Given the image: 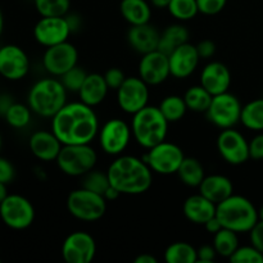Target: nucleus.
<instances>
[{"label":"nucleus","mask_w":263,"mask_h":263,"mask_svg":"<svg viewBox=\"0 0 263 263\" xmlns=\"http://www.w3.org/2000/svg\"><path fill=\"white\" fill-rule=\"evenodd\" d=\"M51 131L63 145L90 144L99 134V120L92 107L81 100L67 103L51 117Z\"/></svg>","instance_id":"1"},{"label":"nucleus","mask_w":263,"mask_h":263,"mask_svg":"<svg viewBox=\"0 0 263 263\" xmlns=\"http://www.w3.org/2000/svg\"><path fill=\"white\" fill-rule=\"evenodd\" d=\"M108 177L113 187L121 195H140L151 189L153 171L143 158L134 156H120L108 167Z\"/></svg>","instance_id":"2"},{"label":"nucleus","mask_w":263,"mask_h":263,"mask_svg":"<svg viewBox=\"0 0 263 263\" xmlns=\"http://www.w3.org/2000/svg\"><path fill=\"white\" fill-rule=\"evenodd\" d=\"M216 216L222 226L235 233H249L258 222V210L243 195H230L218 203Z\"/></svg>","instance_id":"3"},{"label":"nucleus","mask_w":263,"mask_h":263,"mask_svg":"<svg viewBox=\"0 0 263 263\" xmlns=\"http://www.w3.org/2000/svg\"><path fill=\"white\" fill-rule=\"evenodd\" d=\"M133 116L131 131L139 145L151 149L166 140L170 122L166 120L159 107L146 105Z\"/></svg>","instance_id":"4"},{"label":"nucleus","mask_w":263,"mask_h":263,"mask_svg":"<svg viewBox=\"0 0 263 263\" xmlns=\"http://www.w3.org/2000/svg\"><path fill=\"white\" fill-rule=\"evenodd\" d=\"M67 92L61 80H39L28 92V107L41 117L51 118L67 104Z\"/></svg>","instance_id":"5"},{"label":"nucleus","mask_w":263,"mask_h":263,"mask_svg":"<svg viewBox=\"0 0 263 263\" xmlns=\"http://www.w3.org/2000/svg\"><path fill=\"white\" fill-rule=\"evenodd\" d=\"M67 210L74 218L85 222L100 220L107 212V199L86 187L72 190L67 198Z\"/></svg>","instance_id":"6"},{"label":"nucleus","mask_w":263,"mask_h":263,"mask_svg":"<svg viewBox=\"0 0 263 263\" xmlns=\"http://www.w3.org/2000/svg\"><path fill=\"white\" fill-rule=\"evenodd\" d=\"M97 161L98 154L90 144H69L62 146L55 162L63 174L79 177L94 170Z\"/></svg>","instance_id":"7"},{"label":"nucleus","mask_w":263,"mask_h":263,"mask_svg":"<svg viewBox=\"0 0 263 263\" xmlns=\"http://www.w3.org/2000/svg\"><path fill=\"white\" fill-rule=\"evenodd\" d=\"M185 154L179 145L168 141H162L153 148L148 149V153L144 156V161L148 163L151 170L158 175L177 174Z\"/></svg>","instance_id":"8"},{"label":"nucleus","mask_w":263,"mask_h":263,"mask_svg":"<svg viewBox=\"0 0 263 263\" xmlns=\"http://www.w3.org/2000/svg\"><path fill=\"white\" fill-rule=\"evenodd\" d=\"M0 218L13 230H25L35 220V208L27 198L10 194L0 203Z\"/></svg>","instance_id":"9"},{"label":"nucleus","mask_w":263,"mask_h":263,"mask_svg":"<svg viewBox=\"0 0 263 263\" xmlns=\"http://www.w3.org/2000/svg\"><path fill=\"white\" fill-rule=\"evenodd\" d=\"M241 108L243 105L240 104L238 98L226 91L212 98V102L205 115L211 123L225 130V128L234 127L240 122Z\"/></svg>","instance_id":"10"},{"label":"nucleus","mask_w":263,"mask_h":263,"mask_svg":"<svg viewBox=\"0 0 263 263\" xmlns=\"http://www.w3.org/2000/svg\"><path fill=\"white\" fill-rule=\"evenodd\" d=\"M99 144L109 156H121L133 136L131 127L121 118H112L99 128Z\"/></svg>","instance_id":"11"},{"label":"nucleus","mask_w":263,"mask_h":263,"mask_svg":"<svg viewBox=\"0 0 263 263\" xmlns=\"http://www.w3.org/2000/svg\"><path fill=\"white\" fill-rule=\"evenodd\" d=\"M149 85L140 77H126L117 89V103L121 109L128 115H135L148 105Z\"/></svg>","instance_id":"12"},{"label":"nucleus","mask_w":263,"mask_h":263,"mask_svg":"<svg viewBox=\"0 0 263 263\" xmlns=\"http://www.w3.org/2000/svg\"><path fill=\"white\" fill-rule=\"evenodd\" d=\"M79 61V51L76 46L68 41L46 48L43 55V66L48 73L54 77H61L74 66Z\"/></svg>","instance_id":"13"},{"label":"nucleus","mask_w":263,"mask_h":263,"mask_svg":"<svg viewBox=\"0 0 263 263\" xmlns=\"http://www.w3.org/2000/svg\"><path fill=\"white\" fill-rule=\"evenodd\" d=\"M97 254V243L89 233L74 231L62 244V257L67 263H90Z\"/></svg>","instance_id":"14"},{"label":"nucleus","mask_w":263,"mask_h":263,"mask_svg":"<svg viewBox=\"0 0 263 263\" xmlns=\"http://www.w3.org/2000/svg\"><path fill=\"white\" fill-rule=\"evenodd\" d=\"M71 32V25L66 15L64 17H41L33 27L35 40L46 48L68 41Z\"/></svg>","instance_id":"15"},{"label":"nucleus","mask_w":263,"mask_h":263,"mask_svg":"<svg viewBox=\"0 0 263 263\" xmlns=\"http://www.w3.org/2000/svg\"><path fill=\"white\" fill-rule=\"evenodd\" d=\"M217 149L223 159L233 166H239L248 161L249 143L239 131L225 128L217 138Z\"/></svg>","instance_id":"16"},{"label":"nucleus","mask_w":263,"mask_h":263,"mask_svg":"<svg viewBox=\"0 0 263 263\" xmlns=\"http://www.w3.org/2000/svg\"><path fill=\"white\" fill-rule=\"evenodd\" d=\"M30 71V59L18 45H4L0 48V74L10 81L22 80Z\"/></svg>","instance_id":"17"},{"label":"nucleus","mask_w":263,"mask_h":263,"mask_svg":"<svg viewBox=\"0 0 263 263\" xmlns=\"http://www.w3.org/2000/svg\"><path fill=\"white\" fill-rule=\"evenodd\" d=\"M171 76L168 55L159 50L143 54L139 62V77L148 85L162 84Z\"/></svg>","instance_id":"18"},{"label":"nucleus","mask_w":263,"mask_h":263,"mask_svg":"<svg viewBox=\"0 0 263 263\" xmlns=\"http://www.w3.org/2000/svg\"><path fill=\"white\" fill-rule=\"evenodd\" d=\"M170 71L175 79H186L192 76L199 64L200 57L197 46L190 43H185L175 49L168 55Z\"/></svg>","instance_id":"19"},{"label":"nucleus","mask_w":263,"mask_h":263,"mask_svg":"<svg viewBox=\"0 0 263 263\" xmlns=\"http://www.w3.org/2000/svg\"><path fill=\"white\" fill-rule=\"evenodd\" d=\"M200 85L213 97L229 91L231 85L230 69L221 62H211L205 64L200 73Z\"/></svg>","instance_id":"20"},{"label":"nucleus","mask_w":263,"mask_h":263,"mask_svg":"<svg viewBox=\"0 0 263 263\" xmlns=\"http://www.w3.org/2000/svg\"><path fill=\"white\" fill-rule=\"evenodd\" d=\"M28 146L33 156L44 162L57 161L63 144L53 131L40 130L31 135Z\"/></svg>","instance_id":"21"},{"label":"nucleus","mask_w":263,"mask_h":263,"mask_svg":"<svg viewBox=\"0 0 263 263\" xmlns=\"http://www.w3.org/2000/svg\"><path fill=\"white\" fill-rule=\"evenodd\" d=\"M161 33L154 26L149 23L131 26L127 32V41L131 48L139 54H146L158 50V44Z\"/></svg>","instance_id":"22"},{"label":"nucleus","mask_w":263,"mask_h":263,"mask_svg":"<svg viewBox=\"0 0 263 263\" xmlns=\"http://www.w3.org/2000/svg\"><path fill=\"white\" fill-rule=\"evenodd\" d=\"M216 208H217V204L198 193V194L190 195L189 198H186L184 205H182V212L190 222L195 223V225H204L208 220L215 217Z\"/></svg>","instance_id":"23"},{"label":"nucleus","mask_w":263,"mask_h":263,"mask_svg":"<svg viewBox=\"0 0 263 263\" xmlns=\"http://www.w3.org/2000/svg\"><path fill=\"white\" fill-rule=\"evenodd\" d=\"M108 90H109V87L105 81L104 74L87 73L85 82L82 84L81 89L77 94H79L80 100L82 103L94 108L104 102Z\"/></svg>","instance_id":"24"},{"label":"nucleus","mask_w":263,"mask_h":263,"mask_svg":"<svg viewBox=\"0 0 263 263\" xmlns=\"http://www.w3.org/2000/svg\"><path fill=\"white\" fill-rule=\"evenodd\" d=\"M199 193L215 204H218L234 194V186L231 180L223 175H210L199 185Z\"/></svg>","instance_id":"25"},{"label":"nucleus","mask_w":263,"mask_h":263,"mask_svg":"<svg viewBox=\"0 0 263 263\" xmlns=\"http://www.w3.org/2000/svg\"><path fill=\"white\" fill-rule=\"evenodd\" d=\"M120 12L131 26L149 23L152 17L151 5L145 0H121Z\"/></svg>","instance_id":"26"},{"label":"nucleus","mask_w":263,"mask_h":263,"mask_svg":"<svg viewBox=\"0 0 263 263\" xmlns=\"http://www.w3.org/2000/svg\"><path fill=\"white\" fill-rule=\"evenodd\" d=\"M189 31H187V28L184 25H180V23L170 25L161 33L158 50L170 55L180 45H182L185 43H189Z\"/></svg>","instance_id":"27"},{"label":"nucleus","mask_w":263,"mask_h":263,"mask_svg":"<svg viewBox=\"0 0 263 263\" xmlns=\"http://www.w3.org/2000/svg\"><path fill=\"white\" fill-rule=\"evenodd\" d=\"M182 184L190 187H199L205 177V171L200 161L193 157H185L177 171Z\"/></svg>","instance_id":"28"},{"label":"nucleus","mask_w":263,"mask_h":263,"mask_svg":"<svg viewBox=\"0 0 263 263\" xmlns=\"http://www.w3.org/2000/svg\"><path fill=\"white\" fill-rule=\"evenodd\" d=\"M213 95L202 85L190 86L184 94V100L186 103L187 109L195 113H205L210 108Z\"/></svg>","instance_id":"29"},{"label":"nucleus","mask_w":263,"mask_h":263,"mask_svg":"<svg viewBox=\"0 0 263 263\" xmlns=\"http://www.w3.org/2000/svg\"><path fill=\"white\" fill-rule=\"evenodd\" d=\"M164 259L168 263H197L198 249L186 241H176L167 247Z\"/></svg>","instance_id":"30"},{"label":"nucleus","mask_w":263,"mask_h":263,"mask_svg":"<svg viewBox=\"0 0 263 263\" xmlns=\"http://www.w3.org/2000/svg\"><path fill=\"white\" fill-rule=\"evenodd\" d=\"M240 122L249 130L263 131V98L252 100L241 108Z\"/></svg>","instance_id":"31"},{"label":"nucleus","mask_w":263,"mask_h":263,"mask_svg":"<svg viewBox=\"0 0 263 263\" xmlns=\"http://www.w3.org/2000/svg\"><path fill=\"white\" fill-rule=\"evenodd\" d=\"M213 247L218 256L223 258H230L234 252L239 248L238 233L223 228L213 235Z\"/></svg>","instance_id":"32"},{"label":"nucleus","mask_w":263,"mask_h":263,"mask_svg":"<svg viewBox=\"0 0 263 263\" xmlns=\"http://www.w3.org/2000/svg\"><path fill=\"white\" fill-rule=\"evenodd\" d=\"M159 109L170 123L182 120L189 110L184 97H180V95H168V97L163 98V100L159 104Z\"/></svg>","instance_id":"33"},{"label":"nucleus","mask_w":263,"mask_h":263,"mask_svg":"<svg viewBox=\"0 0 263 263\" xmlns=\"http://www.w3.org/2000/svg\"><path fill=\"white\" fill-rule=\"evenodd\" d=\"M41 17H64L68 14L71 0H33Z\"/></svg>","instance_id":"34"},{"label":"nucleus","mask_w":263,"mask_h":263,"mask_svg":"<svg viewBox=\"0 0 263 263\" xmlns=\"http://www.w3.org/2000/svg\"><path fill=\"white\" fill-rule=\"evenodd\" d=\"M167 9L175 20L181 22L193 20L199 13L197 0H171Z\"/></svg>","instance_id":"35"},{"label":"nucleus","mask_w":263,"mask_h":263,"mask_svg":"<svg viewBox=\"0 0 263 263\" xmlns=\"http://www.w3.org/2000/svg\"><path fill=\"white\" fill-rule=\"evenodd\" d=\"M31 108L21 103H13L9 109L5 113V120L12 127L23 128L30 123L31 121Z\"/></svg>","instance_id":"36"},{"label":"nucleus","mask_w":263,"mask_h":263,"mask_svg":"<svg viewBox=\"0 0 263 263\" xmlns=\"http://www.w3.org/2000/svg\"><path fill=\"white\" fill-rule=\"evenodd\" d=\"M82 186L91 190V192L98 193V194H102L103 197H104L105 192H107L108 187L110 186L109 177H108L107 172H99L91 170V171L87 172L86 175H84Z\"/></svg>","instance_id":"37"},{"label":"nucleus","mask_w":263,"mask_h":263,"mask_svg":"<svg viewBox=\"0 0 263 263\" xmlns=\"http://www.w3.org/2000/svg\"><path fill=\"white\" fill-rule=\"evenodd\" d=\"M87 73L85 69H82L81 67L74 66L73 68H71L69 71H67L66 73L61 76V81L63 84V86L66 87L67 91L71 92H79L81 89L82 84L85 82Z\"/></svg>","instance_id":"38"},{"label":"nucleus","mask_w":263,"mask_h":263,"mask_svg":"<svg viewBox=\"0 0 263 263\" xmlns=\"http://www.w3.org/2000/svg\"><path fill=\"white\" fill-rule=\"evenodd\" d=\"M229 259L233 263H263V253L251 244L239 247Z\"/></svg>","instance_id":"39"},{"label":"nucleus","mask_w":263,"mask_h":263,"mask_svg":"<svg viewBox=\"0 0 263 263\" xmlns=\"http://www.w3.org/2000/svg\"><path fill=\"white\" fill-rule=\"evenodd\" d=\"M199 13L205 15H215L222 12L228 0H197Z\"/></svg>","instance_id":"40"},{"label":"nucleus","mask_w":263,"mask_h":263,"mask_svg":"<svg viewBox=\"0 0 263 263\" xmlns=\"http://www.w3.org/2000/svg\"><path fill=\"white\" fill-rule=\"evenodd\" d=\"M104 79L107 81V85L109 89H113L117 91L118 87L123 84V81L126 80L125 73H123L122 69L117 68V67H113V68H109L104 73Z\"/></svg>","instance_id":"41"},{"label":"nucleus","mask_w":263,"mask_h":263,"mask_svg":"<svg viewBox=\"0 0 263 263\" xmlns=\"http://www.w3.org/2000/svg\"><path fill=\"white\" fill-rule=\"evenodd\" d=\"M15 176V170L8 159L0 157V182L9 184Z\"/></svg>","instance_id":"42"},{"label":"nucleus","mask_w":263,"mask_h":263,"mask_svg":"<svg viewBox=\"0 0 263 263\" xmlns=\"http://www.w3.org/2000/svg\"><path fill=\"white\" fill-rule=\"evenodd\" d=\"M249 157L256 161L263 159V134H258L249 141Z\"/></svg>","instance_id":"43"},{"label":"nucleus","mask_w":263,"mask_h":263,"mask_svg":"<svg viewBox=\"0 0 263 263\" xmlns=\"http://www.w3.org/2000/svg\"><path fill=\"white\" fill-rule=\"evenodd\" d=\"M249 239L252 246L263 253V221L258 220V222L252 228V230L249 231Z\"/></svg>","instance_id":"44"},{"label":"nucleus","mask_w":263,"mask_h":263,"mask_svg":"<svg viewBox=\"0 0 263 263\" xmlns=\"http://www.w3.org/2000/svg\"><path fill=\"white\" fill-rule=\"evenodd\" d=\"M195 46L200 59H210L216 54V44L212 40H202Z\"/></svg>","instance_id":"45"},{"label":"nucleus","mask_w":263,"mask_h":263,"mask_svg":"<svg viewBox=\"0 0 263 263\" xmlns=\"http://www.w3.org/2000/svg\"><path fill=\"white\" fill-rule=\"evenodd\" d=\"M218 256L213 246H203L198 249V263H212Z\"/></svg>","instance_id":"46"},{"label":"nucleus","mask_w":263,"mask_h":263,"mask_svg":"<svg viewBox=\"0 0 263 263\" xmlns=\"http://www.w3.org/2000/svg\"><path fill=\"white\" fill-rule=\"evenodd\" d=\"M203 226H204L205 230H207L210 234H212V235H215V234H217L218 231L222 230L223 229L222 223L220 222V220L217 218V216H215V217H212L211 220H208Z\"/></svg>","instance_id":"47"},{"label":"nucleus","mask_w":263,"mask_h":263,"mask_svg":"<svg viewBox=\"0 0 263 263\" xmlns=\"http://www.w3.org/2000/svg\"><path fill=\"white\" fill-rule=\"evenodd\" d=\"M13 103L14 102H13L9 95H0V115L5 116V113H7V110L9 109Z\"/></svg>","instance_id":"48"},{"label":"nucleus","mask_w":263,"mask_h":263,"mask_svg":"<svg viewBox=\"0 0 263 263\" xmlns=\"http://www.w3.org/2000/svg\"><path fill=\"white\" fill-rule=\"evenodd\" d=\"M134 262L135 263H157L158 262V259L149 253H141V254H139L135 259H134Z\"/></svg>","instance_id":"49"},{"label":"nucleus","mask_w":263,"mask_h":263,"mask_svg":"<svg viewBox=\"0 0 263 263\" xmlns=\"http://www.w3.org/2000/svg\"><path fill=\"white\" fill-rule=\"evenodd\" d=\"M120 195H121V193L118 192V190L116 189V187H113L112 185H110V186L108 187L107 192H105L104 198L107 200H115V199H117V198L120 197Z\"/></svg>","instance_id":"50"},{"label":"nucleus","mask_w":263,"mask_h":263,"mask_svg":"<svg viewBox=\"0 0 263 263\" xmlns=\"http://www.w3.org/2000/svg\"><path fill=\"white\" fill-rule=\"evenodd\" d=\"M152 5L158 9H163V8L168 7V4L171 3V0H151Z\"/></svg>","instance_id":"51"},{"label":"nucleus","mask_w":263,"mask_h":263,"mask_svg":"<svg viewBox=\"0 0 263 263\" xmlns=\"http://www.w3.org/2000/svg\"><path fill=\"white\" fill-rule=\"evenodd\" d=\"M8 192H7V184H4V182H0V203L3 202V200L5 199V198L8 197Z\"/></svg>","instance_id":"52"},{"label":"nucleus","mask_w":263,"mask_h":263,"mask_svg":"<svg viewBox=\"0 0 263 263\" xmlns=\"http://www.w3.org/2000/svg\"><path fill=\"white\" fill-rule=\"evenodd\" d=\"M3 28H4V17H3V10L0 8V35L3 32Z\"/></svg>","instance_id":"53"},{"label":"nucleus","mask_w":263,"mask_h":263,"mask_svg":"<svg viewBox=\"0 0 263 263\" xmlns=\"http://www.w3.org/2000/svg\"><path fill=\"white\" fill-rule=\"evenodd\" d=\"M258 220L263 221V205L258 210Z\"/></svg>","instance_id":"54"},{"label":"nucleus","mask_w":263,"mask_h":263,"mask_svg":"<svg viewBox=\"0 0 263 263\" xmlns=\"http://www.w3.org/2000/svg\"><path fill=\"white\" fill-rule=\"evenodd\" d=\"M0 149H2V135H0Z\"/></svg>","instance_id":"55"}]
</instances>
